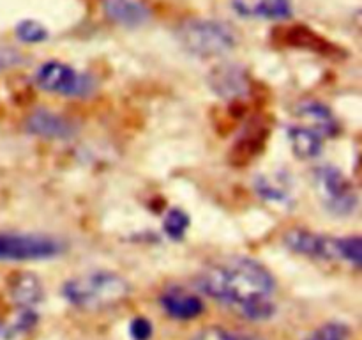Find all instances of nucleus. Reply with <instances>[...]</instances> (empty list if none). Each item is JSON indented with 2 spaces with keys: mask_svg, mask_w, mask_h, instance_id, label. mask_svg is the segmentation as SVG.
Instances as JSON below:
<instances>
[{
  "mask_svg": "<svg viewBox=\"0 0 362 340\" xmlns=\"http://www.w3.org/2000/svg\"><path fill=\"white\" fill-rule=\"evenodd\" d=\"M131 293L124 276L113 271H94L64 282L62 296L80 310L99 312L122 303Z\"/></svg>",
  "mask_w": 362,
  "mask_h": 340,
  "instance_id": "2",
  "label": "nucleus"
},
{
  "mask_svg": "<svg viewBox=\"0 0 362 340\" xmlns=\"http://www.w3.org/2000/svg\"><path fill=\"white\" fill-rule=\"evenodd\" d=\"M14 34L21 42L27 45H39V42L48 39V28L37 20H21L14 27Z\"/></svg>",
  "mask_w": 362,
  "mask_h": 340,
  "instance_id": "18",
  "label": "nucleus"
},
{
  "mask_svg": "<svg viewBox=\"0 0 362 340\" xmlns=\"http://www.w3.org/2000/svg\"><path fill=\"white\" fill-rule=\"evenodd\" d=\"M180 48L198 59H214L232 52L237 46V34L226 21L212 18H191L177 27Z\"/></svg>",
  "mask_w": 362,
  "mask_h": 340,
  "instance_id": "3",
  "label": "nucleus"
},
{
  "mask_svg": "<svg viewBox=\"0 0 362 340\" xmlns=\"http://www.w3.org/2000/svg\"><path fill=\"white\" fill-rule=\"evenodd\" d=\"M152 322L145 317H134L129 322V336L133 340H151L152 336Z\"/></svg>",
  "mask_w": 362,
  "mask_h": 340,
  "instance_id": "22",
  "label": "nucleus"
},
{
  "mask_svg": "<svg viewBox=\"0 0 362 340\" xmlns=\"http://www.w3.org/2000/svg\"><path fill=\"white\" fill-rule=\"evenodd\" d=\"M39 89L67 98H85L94 91V80L90 74L80 73L69 64L59 60H48L41 64L34 74Z\"/></svg>",
  "mask_w": 362,
  "mask_h": 340,
  "instance_id": "6",
  "label": "nucleus"
},
{
  "mask_svg": "<svg viewBox=\"0 0 362 340\" xmlns=\"http://www.w3.org/2000/svg\"><path fill=\"white\" fill-rule=\"evenodd\" d=\"M103 11L113 23L126 28L141 27L151 18V11L140 0H103Z\"/></svg>",
  "mask_w": 362,
  "mask_h": 340,
  "instance_id": "11",
  "label": "nucleus"
},
{
  "mask_svg": "<svg viewBox=\"0 0 362 340\" xmlns=\"http://www.w3.org/2000/svg\"><path fill=\"white\" fill-rule=\"evenodd\" d=\"M339 239L341 237L325 236L308 229H290L283 237V243L288 250L304 257L318 259V261H341Z\"/></svg>",
  "mask_w": 362,
  "mask_h": 340,
  "instance_id": "7",
  "label": "nucleus"
},
{
  "mask_svg": "<svg viewBox=\"0 0 362 340\" xmlns=\"http://www.w3.org/2000/svg\"><path fill=\"white\" fill-rule=\"evenodd\" d=\"M62 251V241L48 234L0 232V262L48 261Z\"/></svg>",
  "mask_w": 362,
  "mask_h": 340,
  "instance_id": "5",
  "label": "nucleus"
},
{
  "mask_svg": "<svg viewBox=\"0 0 362 340\" xmlns=\"http://www.w3.org/2000/svg\"><path fill=\"white\" fill-rule=\"evenodd\" d=\"M296 113L304 119L306 123H310V130L317 131L322 138L324 137H334L339 131L338 120H336L334 113L331 112L329 106H325L324 103L315 101V99H304L299 105L296 106Z\"/></svg>",
  "mask_w": 362,
  "mask_h": 340,
  "instance_id": "12",
  "label": "nucleus"
},
{
  "mask_svg": "<svg viewBox=\"0 0 362 340\" xmlns=\"http://www.w3.org/2000/svg\"><path fill=\"white\" fill-rule=\"evenodd\" d=\"M159 305L168 317L177 321H191L204 314V301L197 294L180 287H172L159 296Z\"/></svg>",
  "mask_w": 362,
  "mask_h": 340,
  "instance_id": "10",
  "label": "nucleus"
},
{
  "mask_svg": "<svg viewBox=\"0 0 362 340\" xmlns=\"http://www.w3.org/2000/svg\"><path fill=\"white\" fill-rule=\"evenodd\" d=\"M257 191L264 200L276 202V204H283V202H288V188L281 183V181H276L274 177L262 176L257 181Z\"/></svg>",
  "mask_w": 362,
  "mask_h": 340,
  "instance_id": "17",
  "label": "nucleus"
},
{
  "mask_svg": "<svg viewBox=\"0 0 362 340\" xmlns=\"http://www.w3.org/2000/svg\"><path fill=\"white\" fill-rule=\"evenodd\" d=\"M27 130L45 138H69L74 135L73 124L49 110H35L27 119Z\"/></svg>",
  "mask_w": 362,
  "mask_h": 340,
  "instance_id": "13",
  "label": "nucleus"
},
{
  "mask_svg": "<svg viewBox=\"0 0 362 340\" xmlns=\"http://www.w3.org/2000/svg\"><path fill=\"white\" fill-rule=\"evenodd\" d=\"M207 80L212 91L226 101H235L250 92V78H247L246 69L239 64H218L216 67H212Z\"/></svg>",
  "mask_w": 362,
  "mask_h": 340,
  "instance_id": "8",
  "label": "nucleus"
},
{
  "mask_svg": "<svg viewBox=\"0 0 362 340\" xmlns=\"http://www.w3.org/2000/svg\"><path fill=\"white\" fill-rule=\"evenodd\" d=\"M237 16L246 20L285 21L293 14L292 0H232Z\"/></svg>",
  "mask_w": 362,
  "mask_h": 340,
  "instance_id": "9",
  "label": "nucleus"
},
{
  "mask_svg": "<svg viewBox=\"0 0 362 340\" xmlns=\"http://www.w3.org/2000/svg\"><path fill=\"white\" fill-rule=\"evenodd\" d=\"M290 147L300 159L318 158L324 151V138L317 131L310 130L308 126H290L288 128Z\"/></svg>",
  "mask_w": 362,
  "mask_h": 340,
  "instance_id": "15",
  "label": "nucleus"
},
{
  "mask_svg": "<svg viewBox=\"0 0 362 340\" xmlns=\"http://www.w3.org/2000/svg\"><path fill=\"white\" fill-rule=\"evenodd\" d=\"M20 55L13 50H0V71L20 62Z\"/></svg>",
  "mask_w": 362,
  "mask_h": 340,
  "instance_id": "23",
  "label": "nucleus"
},
{
  "mask_svg": "<svg viewBox=\"0 0 362 340\" xmlns=\"http://www.w3.org/2000/svg\"><path fill=\"white\" fill-rule=\"evenodd\" d=\"M189 215L182 209H170L163 222V229H165L166 236L173 241H180L186 236L187 229H189Z\"/></svg>",
  "mask_w": 362,
  "mask_h": 340,
  "instance_id": "16",
  "label": "nucleus"
},
{
  "mask_svg": "<svg viewBox=\"0 0 362 340\" xmlns=\"http://www.w3.org/2000/svg\"><path fill=\"white\" fill-rule=\"evenodd\" d=\"M313 184L322 205L334 216H350L359 198L352 181L334 165H320L313 170Z\"/></svg>",
  "mask_w": 362,
  "mask_h": 340,
  "instance_id": "4",
  "label": "nucleus"
},
{
  "mask_svg": "<svg viewBox=\"0 0 362 340\" xmlns=\"http://www.w3.org/2000/svg\"><path fill=\"white\" fill-rule=\"evenodd\" d=\"M11 298L20 308H34L45 300L41 280L32 273H20L11 280Z\"/></svg>",
  "mask_w": 362,
  "mask_h": 340,
  "instance_id": "14",
  "label": "nucleus"
},
{
  "mask_svg": "<svg viewBox=\"0 0 362 340\" xmlns=\"http://www.w3.org/2000/svg\"><path fill=\"white\" fill-rule=\"evenodd\" d=\"M191 340H264L257 335H250V333H239L230 332V329L223 328V326H207V328L200 329L197 335Z\"/></svg>",
  "mask_w": 362,
  "mask_h": 340,
  "instance_id": "19",
  "label": "nucleus"
},
{
  "mask_svg": "<svg viewBox=\"0 0 362 340\" xmlns=\"http://www.w3.org/2000/svg\"><path fill=\"white\" fill-rule=\"evenodd\" d=\"M349 339H350L349 324L339 321H331L318 326V328L304 340H349Z\"/></svg>",
  "mask_w": 362,
  "mask_h": 340,
  "instance_id": "20",
  "label": "nucleus"
},
{
  "mask_svg": "<svg viewBox=\"0 0 362 340\" xmlns=\"http://www.w3.org/2000/svg\"><path fill=\"white\" fill-rule=\"evenodd\" d=\"M339 257L354 268H361L362 262V239L359 236H349L339 239Z\"/></svg>",
  "mask_w": 362,
  "mask_h": 340,
  "instance_id": "21",
  "label": "nucleus"
},
{
  "mask_svg": "<svg viewBox=\"0 0 362 340\" xmlns=\"http://www.w3.org/2000/svg\"><path fill=\"white\" fill-rule=\"evenodd\" d=\"M197 287L212 300L239 310L250 321H267L276 314L271 296L276 280L264 264L244 255H230L202 269Z\"/></svg>",
  "mask_w": 362,
  "mask_h": 340,
  "instance_id": "1",
  "label": "nucleus"
}]
</instances>
